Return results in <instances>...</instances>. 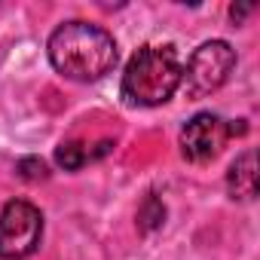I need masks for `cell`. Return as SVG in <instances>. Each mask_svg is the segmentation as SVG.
<instances>
[{"instance_id": "cell-1", "label": "cell", "mask_w": 260, "mask_h": 260, "mask_svg": "<svg viewBox=\"0 0 260 260\" xmlns=\"http://www.w3.org/2000/svg\"><path fill=\"white\" fill-rule=\"evenodd\" d=\"M46 55L49 64L77 83H95L101 77H107L116 61H119V49L116 40L89 22H64L52 31L49 43H46Z\"/></svg>"}, {"instance_id": "cell-2", "label": "cell", "mask_w": 260, "mask_h": 260, "mask_svg": "<svg viewBox=\"0 0 260 260\" xmlns=\"http://www.w3.org/2000/svg\"><path fill=\"white\" fill-rule=\"evenodd\" d=\"M184 77V64L175 46H144L128 58L122 71V98L132 107L166 104Z\"/></svg>"}, {"instance_id": "cell-3", "label": "cell", "mask_w": 260, "mask_h": 260, "mask_svg": "<svg viewBox=\"0 0 260 260\" xmlns=\"http://www.w3.org/2000/svg\"><path fill=\"white\" fill-rule=\"evenodd\" d=\"M233 68H236V49L226 40L202 43L187 58V68H184V77H181L187 98H205V95L217 92L230 80Z\"/></svg>"}, {"instance_id": "cell-4", "label": "cell", "mask_w": 260, "mask_h": 260, "mask_svg": "<svg viewBox=\"0 0 260 260\" xmlns=\"http://www.w3.org/2000/svg\"><path fill=\"white\" fill-rule=\"evenodd\" d=\"M43 214L25 199H13L0 211V260H25L40 248Z\"/></svg>"}, {"instance_id": "cell-5", "label": "cell", "mask_w": 260, "mask_h": 260, "mask_svg": "<svg viewBox=\"0 0 260 260\" xmlns=\"http://www.w3.org/2000/svg\"><path fill=\"white\" fill-rule=\"evenodd\" d=\"M230 138V122L217 113H196L181 128V153L190 162H211Z\"/></svg>"}, {"instance_id": "cell-6", "label": "cell", "mask_w": 260, "mask_h": 260, "mask_svg": "<svg viewBox=\"0 0 260 260\" xmlns=\"http://www.w3.org/2000/svg\"><path fill=\"white\" fill-rule=\"evenodd\" d=\"M226 190L233 199H254L257 196V156L254 150H245L242 156H236V162L226 172Z\"/></svg>"}, {"instance_id": "cell-7", "label": "cell", "mask_w": 260, "mask_h": 260, "mask_svg": "<svg viewBox=\"0 0 260 260\" xmlns=\"http://www.w3.org/2000/svg\"><path fill=\"white\" fill-rule=\"evenodd\" d=\"M89 159H92V156H89L86 144H80V141H68V144H61V147L55 150V162H58V169H64V172H80Z\"/></svg>"}, {"instance_id": "cell-8", "label": "cell", "mask_w": 260, "mask_h": 260, "mask_svg": "<svg viewBox=\"0 0 260 260\" xmlns=\"http://www.w3.org/2000/svg\"><path fill=\"white\" fill-rule=\"evenodd\" d=\"M162 220H166V205L156 199V196H147L144 199V205L138 208V223H141V230H156V226H162Z\"/></svg>"}, {"instance_id": "cell-9", "label": "cell", "mask_w": 260, "mask_h": 260, "mask_svg": "<svg viewBox=\"0 0 260 260\" xmlns=\"http://www.w3.org/2000/svg\"><path fill=\"white\" fill-rule=\"evenodd\" d=\"M16 172H19V178H25V181H43V178L49 175V169H46V162H43L40 156H25V159H19V162H16Z\"/></svg>"}, {"instance_id": "cell-10", "label": "cell", "mask_w": 260, "mask_h": 260, "mask_svg": "<svg viewBox=\"0 0 260 260\" xmlns=\"http://www.w3.org/2000/svg\"><path fill=\"white\" fill-rule=\"evenodd\" d=\"M245 13H251V7H233V10H230L233 22H242V19H245Z\"/></svg>"}]
</instances>
